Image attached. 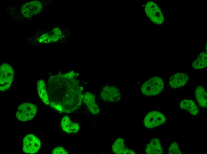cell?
<instances>
[{"label":"cell","instance_id":"6da1fadb","mask_svg":"<svg viewBox=\"0 0 207 154\" xmlns=\"http://www.w3.org/2000/svg\"><path fill=\"white\" fill-rule=\"evenodd\" d=\"M75 75L72 71L63 75L53 76L48 81V88L62 93L61 100L58 104H55L68 113L77 110L82 100L80 86L74 78Z\"/></svg>","mask_w":207,"mask_h":154},{"label":"cell","instance_id":"7a4b0ae2","mask_svg":"<svg viewBox=\"0 0 207 154\" xmlns=\"http://www.w3.org/2000/svg\"><path fill=\"white\" fill-rule=\"evenodd\" d=\"M164 82L159 77H153L145 82L142 84L141 91L144 95L148 96L156 95L162 91Z\"/></svg>","mask_w":207,"mask_h":154},{"label":"cell","instance_id":"3957f363","mask_svg":"<svg viewBox=\"0 0 207 154\" xmlns=\"http://www.w3.org/2000/svg\"><path fill=\"white\" fill-rule=\"evenodd\" d=\"M37 111V107L30 102H24L18 107L16 113V118L21 122H26L33 119Z\"/></svg>","mask_w":207,"mask_h":154},{"label":"cell","instance_id":"277c9868","mask_svg":"<svg viewBox=\"0 0 207 154\" xmlns=\"http://www.w3.org/2000/svg\"><path fill=\"white\" fill-rule=\"evenodd\" d=\"M22 145L23 150L24 153L34 154L37 153L40 150L41 142L39 138L36 135L29 134L23 137Z\"/></svg>","mask_w":207,"mask_h":154},{"label":"cell","instance_id":"5b68a950","mask_svg":"<svg viewBox=\"0 0 207 154\" xmlns=\"http://www.w3.org/2000/svg\"><path fill=\"white\" fill-rule=\"evenodd\" d=\"M14 72L10 65L4 63L0 68V90L5 91L10 87L13 81Z\"/></svg>","mask_w":207,"mask_h":154},{"label":"cell","instance_id":"8992f818","mask_svg":"<svg viewBox=\"0 0 207 154\" xmlns=\"http://www.w3.org/2000/svg\"><path fill=\"white\" fill-rule=\"evenodd\" d=\"M145 10L147 16L152 22L158 25L163 23L164 18L163 13L156 3L152 1L147 2Z\"/></svg>","mask_w":207,"mask_h":154},{"label":"cell","instance_id":"52a82bcc","mask_svg":"<svg viewBox=\"0 0 207 154\" xmlns=\"http://www.w3.org/2000/svg\"><path fill=\"white\" fill-rule=\"evenodd\" d=\"M165 121V117L162 113L154 111L149 112L146 115L144 123L146 127L151 128L163 124Z\"/></svg>","mask_w":207,"mask_h":154},{"label":"cell","instance_id":"ba28073f","mask_svg":"<svg viewBox=\"0 0 207 154\" xmlns=\"http://www.w3.org/2000/svg\"><path fill=\"white\" fill-rule=\"evenodd\" d=\"M42 9V4L40 1H33L23 4L21 8V12L24 16L29 18L40 12Z\"/></svg>","mask_w":207,"mask_h":154},{"label":"cell","instance_id":"9c48e42d","mask_svg":"<svg viewBox=\"0 0 207 154\" xmlns=\"http://www.w3.org/2000/svg\"><path fill=\"white\" fill-rule=\"evenodd\" d=\"M101 96L103 100L110 102H115L120 99L121 95L118 88L113 86L104 87L101 93Z\"/></svg>","mask_w":207,"mask_h":154},{"label":"cell","instance_id":"30bf717a","mask_svg":"<svg viewBox=\"0 0 207 154\" xmlns=\"http://www.w3.org/2000/svg\"><path fill=\"white\" fill-rule=\"evenodd\" d=\"M188 80L186 74L182 73H177L172 75L169 80V84L173 88H176L184 85Z\"/></svg>","mask_w":207,"mask_h":154},{"label":"cell","instance_id":"8fae6325","mask_svg":"<svg viewBox=\"0 0 207 154\" xmlns=\"http://www.w3.org/2000/svg\"><path fill=\"white\" fill-rule=\"evenodd\" d=\"M61 126L62 130L68 133H76L79 129V126L72 122L68 116H65L62 119Z\"/></svg>","mask_w":207,"mask_h":154},{"label":"cell","instance_id":"7c38bea8","mask_svg":"<svg viewBox=\"0 0 207 154\" xmlns=\"http://www.w3.org/2000/svg\"><path fill=\"white\" fill-rule=\"evenodd\" d=\"M83 101L91 113L96 115L99 113L100 109L95 102L94 94L90 92H87L84 95Z\"/></svg>","mask_w":207,"mask_h":154},{"label":"cell","instance_id":"4fadbf2b","mask_svg":"<svg viewBox=\"0 0 207 154\" xmlns=\"http://www.w3.org/2000/svg\"><path fill=\"white\" fill-rule=\"evenodd\" d=\"M146 152L149 154H161L163 153L162 148L159 139L153 138L147 145Z\"/></svg>","mask_w":207,"mask_h":154},{"label":"cell","instance_id":"5bb4252c","mask_svg":"<svg viewBox=\"0 0 207 154\" xmlns=\"http://www.w3.org/2000/svg\"><path fill=\"white\" fill-rule=\"evenodd\" d=\"M112 149L113 152L116 154H135L134 151L125 147L124 141L121 138H118L115 140Z\"/></svg>","mask_w":207,"mask_h":154},{"label":"cell","instance_id":"9a60e30c","mask_svg":"<svg viewBox=\"0 0 207 154\" xmlns=\"http://www.w3.org/2000/svg\"><path fill=\"white\" fill-rule=\"evenodd\" d=\"M196 99L200 105L206 108L207 106V94L204 88L202 86H198L195 91Z\"/></svg>","mask_w":207,"mask_h":154},{"label":"cell","instance_id":"2e32d148","mask_svg":"<svg viewBox=\"0 0 207 154\" xmlns=\"http://www.w3.org/2000/svg\"><path fill=\"white\" fill-rule=\"evenodd\" d=\"M180 106L181 109L188 111L193 115H196L198 113L197 106L192 100L185 99L181 102Z\"/></svg>","mask_w":207,"mask_h":154},{"label":"cell","instance_id":"e0dca14e","mask_svg":"<svg viewBox=\"0 0 207 154\" xmlns=\"http://www.w3.org/2000/svg\"><path fill=\"white\" fill-rule=\"evenodd\" d=\"M37 88L39 95L42 101L46 105H48L49 104L48 96L43 80L41 79L37 81Z\"/></svg>","mask_w":207,"mask_h":154},{"label":"cell","instance_id":"ac0fdd59","mask_svg":"<svg viewBox=\"0 0 207 154\" xmlns=\"http://www.w3.org/2000/svg\"><path fill=\"white\" fill-rule=\"evenodd\" d=\"M207 54L205 52H201L193 62V67L196 69H203L207 66Z\"/></svg>","mask_w":207,"mask_h":154},{"label":"cell","instance_id":"d6986e66","mask_svg":"<svg viewBox=\"0 0 207 154\" xmlns=\"http://www.w3.org/2000/svg\"><path fill=\"white\" fill-rule=\"evenodd\" d=\"M169 154H181V153L177 143L174 142L171 143L168 149Z\"/></svg>","mask_w":207,"mask_h":154},{"label":"cell","instance_id":"ffe728a7","mask_svg":"<svg viewBox=\"0 0 207 154\" xmlns=\"http://www.w3.org/2000/svg\"><path fill=\"white\" fill-rule=\"evenodd\" d=\"M38 41L40 43H48L53 41V38L52 35L46 33L43 34Z\"/></svg>","mask_w":207,"mask_h":154},{"label":"cell","instance_id":"44dd1931","mask_svg":"<svg viewBox=\"0 0 207 154\" xmlns=\"http://www.w3.org/2000/svg\"><path fill=\"white\" fill-rule=\"evenodd\" d=\"M52 33V36L53 38V41H56L61 35V31L59 28H56L53 30Z\"/></svg>","mask_w":207,"mask_h":154},{"label":"cell","instance_id":"7402d4cb","mask_svg":"<svg viewBox=\"0 0 207 154\" xmlns=\"http://www.w3.org/2000/svg\"><path fill=\"white\" fill-rule=\"evenodd\" d=\"M51 153L53 154H67L68 152L66 150L61 147H58L54 148Z\"/></svg>","mask_w":207,"mask_h":154}]
</instances>
